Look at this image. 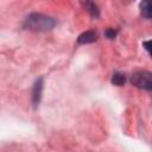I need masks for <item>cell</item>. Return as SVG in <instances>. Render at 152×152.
<instances>
[{
	"instance_id": "277c9868",
	"label": "cell",
	"mask_w": 152,
	"mask_h": 152,
	"mask_svg": "<svg viewBox=\"0 0 152 152\" xmlns=\"http://www.w3.org/2000/svg\"><path fill=\"white\" fill-rule=\"evenodd\" d=\"M126 82V76L121 72H115L112 77V83L115 86H124Z\"/></svg>"
},
{
	"instance_id": "5b68a950",
	"label": "cell",
	"mask_w": 152,
	"mask_h": 152,
	"mask_svg": "<svg viewBox=\"0 0 152 152\" xmlns=\"http://www.w3.org/2000/svg\"><path fill=\"white\" fill-rule=\"evenodd\" d=\"M140 7H141V13L144 17H146L147 19L151 18V6H150V2L147 1H144L140 4Z\"/></svg>"
},
{
	"instance_id": "ba28073f",
	"label": "cell",
	"mask_w": 152,
	"mask_h": 152,
	"mask_svg": "<svg viewBox=\"0 0 152 152\" xmlns=\"http://www.w3.org/2000/svg\"><path fill=\"white\" fill-rule=\"evenodd\" d=\"M106 36L108 37V38H110V39H113L115 36H116V32L113 30V28H108L107 31H106Z\"/></svg>"
},
{
	"instance_id": "7a4b0ae2",
	"label": "cell",
	"mask_w": 152,
	"mask_h": 152,
	"mask_svg": "<svg viewBox=\"0 0 152 152\" xmlns=\"http://www.w3.org/2000/svg\"><path fill=\"white\" fill-rule=\"evenodd\" d=\"M131 82L133 86L141 88V89H146V90H151L152 89V81H151V72L148 71H138L134 72L131 77Z\"/></svg>"
},
{
	"instance_id": "6da1fadb",
	"label": "cell",
	"mask_w": 152,
	"mask_h": 152,
	"mask_svg": "<svg viewBox=\"0 0 152 152\" xmlns=\"http://www.w3.org/2000/svg\"><path fill=\"white\" fill-rule=\"evenodd\" d=\"M25 26L28 27L30 30H50L55 26V20L50 17L43 15V14H38V13H33L31 15L27 17L26 21H25Z\"/></svg>"
},
{
	"instance_id": "8992f818",
	"label": "cell",
	"mask_w": 152,
	"mask_h": 152,
	"mask_svg": "<svg viewBox=\"0 0 152 152\" xmlns=\"http://www.w3.org/2000/svg\"><path fill=\"white\" fill-rule=\"evenodd\" d=\"M84 6L89 8L88 11L91 13V15H94V17H97V15H99V10H97V6H96L95 4H93V2H87V4H84Z\"/></svg>"
},
{
	"instance_id": "3957f363",
	"label": "cell",
	"mask_w": 152,
	"mask_h": 152,
	"mask_svg": "<svg viewBox=\"0 0 152 152\" xmlns=\"http://www.w3.org/2000/svg\"><path fill=\"white\" fill-rule=\"evenodd\" d=\"M96 39H97L96 32H94V31H87V32H83V33L78 37L77 42H78L80 44H88V43L95 42Z\"/></svg>"
},
{
	"instance_id": "52a82bcc",
	"label": "cell",
	"mask_w": 152,
	"mask_h": 152,
	"mask_svg": "<svg viewBox=\"0 0 152 152\" xmlns=\"http://www.w3.org/2000/svg\"><path fill=\"white\" fill-rule=\"evenodd\" d=\"M40 82H42V80L39 81V83H37L36 84V87H34V90H36V93H34V102L37 103V102H39V96H40V90H42V84H40Z\"/></svg>"
}]
</instances>
